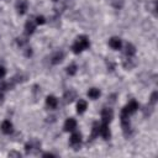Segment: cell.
<instances>
[{"instance_id": "obj_1", "label": "cell", "mask_w": 158, "mask_h": 158, "mask_svg": "<svg viewBox=\"0 0 158 158\" xmlns=\"http://www.w3.org/2000/svg\"><path fill=\"white\" fill-rule=\"evenodd\" d=\"M89 47H90V41H89L88 36L80 35V36H78V37L75 38L74 43L72 44V51H73L75 54H78V53H81L83 51L88 49Z\"/></svg>"}, {"instance_id": "obj_2", "label": "cell", "mask_w": 158, "mask_h": 158, "mask_svg": "<svg viewBox=\"0 0 158 158\" xmlns=\"http://www.w3.org/2000/svg\"><path fill=\"white\" fill-rule=\"evenodd\" d=\"M81 133L80 132H77V131H73V133L70 135V138H69V146L73 148V149H79L80 146H81Z\"/></svg>"}, {"instance_id": "obj_3", "label": "cell", "mask_w": 158, "mask_h": 158, "mask_svg": "<svg viewBox=\"0 0 158 158\" xmlns=\"http://www.w3.org/2000/svg\"><path fill=\"white\" fill-rule=\"evenodd\" d=\"M40 149H41V142L37 141V139H31L30 142H27V143L25 144V151H26V153H28V154L37 153Z\"/></svg>"}, {"instance_id": "obj_4", "label": "cell", "mask_w": 158, "mask_h": 158, "mask_svg": "<svg viewBox=\"0 0 158 158\" xmlns=\"http://www.w3.org/2000/svg\"><path fill=\"white\" fill-rule=\"evenodd\" d=\"M137 110H138V102H137L136 100H131V101H130V102L121 110V114L131 116V115L135 114Z\"/></svg>"}, {"instance_id": "obj_5", "label": "cell", "mask_w": 158, "mask_h": 158, "mask_svg": "<svg viewBox=\"0 0 158 158\" xmlns=\"http://www.w3.org/2000/svg\"><path fill=\"white\" fill-rule=\"evenodd\" d=\"M100 115H101V122L102 123H107V125L111 122V120L114 117V112H112V110L110 107H104L101 110Z\"/></svg>"}, {"instance_id": "obj_6", "label": "cell", "mask_w": 158, "mask_h": 158, "mask_svg": "<svg viewBox=\"0 0 158 158\" xmlns=\"http://www.w3.org/2000/svg\"><path fill=\"white\" fill-rule=\"evenodd\" d=\"M63 128H64L65 132H73V131H75V128H77V121H75V118L68 117L65 120V122H64Z\"/></svg>"}, {"instance_id": "obj_7", "label": "cell", "mask_w": 158, "mask_h": 158, "mask_svg": "<svg viewBox=\"0 0 158 158\" xmlns=\"http://www.w3.org/2000/svg\"><path fill=\"white\" fill-rule=\"evenodd\" d=\"M36 26H37V23H36L35 19H28L26 21V23H25V32H26V35H28V36L32 35L35 32V30H36Z\"/></svg>"}, {"instance_id": "obj_8", "label": "cell", "mask_w": 158, "mask_h": 158, "mask_svg": "<svg viewBox=\"0 0 158 158\" xmlns=\"http://www.w3.org/2000/svg\"><path fill=\"white\" fill-rule=\"evenodd\" d=\"M0 128H1V132H2V133H5V135H10V133H12V131H14V125H12L11 121H9V120H4V121L1 122Z\"/></svg>"}, {"instance_id": "obj_9", "label": "cell", "mask_w": 158, "mask_h": 158, "mask_svg": "<svg viewBox=\"0 0 158 158\" xmlns=\"http://www.w3.org/2000/svg\"><path fill=\"white\" fill-rule=\"evenodd\" d=\"M99 136H101L104 139H109L111 137V132H110V128H109L107 123H102L101 122L100 130H99Z\"/></svg>"}, {"instance_id": "obj_10", "label": "cell", "mask_w": 158, "mask_h": 158, "mask_svg": "<svg viewBox=\"0 0 158 158\" xmlns=\"http://www.w3.org/2000/svg\"><path fill=\"white\" fill-rule=\"evenodd\" d=\"M28 9V2L26 0H17L16 2V10L20 15H25Z\"/></svg>"}, {"instance_id": "obj_11", "label": "cell", "mask_w": 158, "mask_h": 158, "mask_svg": "<svg viewBox=\"0 0 158 158\" xmlns=\"http://www.w3.org/2000/svg\"><path fill=\"white\" fill-rule=\"evenodd\" d=\"M46 105H47L51 110H54V109H57V106H58V99H57L54 95H48V96L46 98Z\"/></svg>"}, {"instance_id": "obj_12", "label": "cell", "mask_w": 158, "mask_h": 158, "mask_svg": "<svg viewBox=\"0 0 158 158\" xmlns=\"http://www.w3.org/2000/svg\"><path fill=\"white\" fill-rule=\"evenodd\" d=\"M63 59H64V53H63L62 51H57V52L51 57V63H52L53 65H57V64H59Z\"/></svg>"}, {"instance_id": "obj_13", "label": "cell", "mask_w": 158, "mask_h": 158, "mask_svg": "<svg viewBox=\"0 0 158 158\" xmlns=\"http://www.w3.org/2000/svg\"><path fill=\"white\" fill-rule=\"evenodd\" d=\"M109 46H110L112 49L118 51V49H121V47H122V42H121V40H120L118 37H111L110 41H109Z\"/></svg>"}, {"instance_id": "obj_14", "label": "cell", "mask_w": 158, "mask_h": 158, "mask_svg": "<svg viewBox=\"0 0 158 158\" xmlns=\"http://www.w3.org/2000/svg\"><path fill=\"white\" fill-rule=\"evenodd\" d=\"M63 99H64V101H65L67 104H68V102H72L74 99H77V93H75L74 90L69 89V90H67V91L64 93Z\"/></svg>"}, {"instance_id": "obj_15", "label": "cell", "mask_w": 158, "mask_h": 158, "mask_svg": "<svg viewBox=\"0 0 158 158\" xmlns=\"http://www.w3.org/2000/svg\"><path fill=\"white\" fill-rule=\"evenodd\" d=\"M86 109H88L86 101L83 100V99H79L78 102H77V112H78V114H84V112L86 111Z\"/></svg>"}, {"instance_id": "obj_16", "label": "cell", "mask_w": 158, "mask_h": 158, "mask_svg": "<svg viewBox=\"0 0 158 158\" xmlns=\"http://www.w3.org/2000/svg\"><path fill=\"white\" fill-rule=\"evenodd\" d=\"M125 54L126 57H133L136 54V47L132 43H127L125 47Z\"/></svg>"}, {"instance_id": "obj_17", "label": "cell", "mask_w": 158, "mask_h": 158, "mask_svg": "<svg viewBox=\"0 0 158 158\" xmlns=\"http://www.w3.org/2000/svg\"><path fill=\"white\" fill-rule=\"evenodd\" d=\"M15 83L14 80L12 81H4V80H0V91H5V90H11L14 88Z\"/></svg>"}, {"instance_id": "obj_18", "label": "cell", "mask_w": 158, "mask_h": 158, "mask_svg": "<svg viewBox=\"0 0 158 158\" xmlns=\"http://www.w3.org/2000/svg\"><path fill=\"white\" fill-rule=\"evenodd\" d=\"M100 90L98 89V88H90L89 90H88V96L91 99V100H96L99 96H100Z\"/></svg>"}, {"instance_id": "obj_19", "label": "cell", "mask_w": 158, "mask_h": 158, "mask_svg": "<svg viewBox=\"0 0 158 158\" xmlns=\"http://www.w3.org/2000/svg\"><path fill=\"white\" fill-rule=\"evenodd\" d=\"M99 130H100L99 122H94L93 128H91V135H90V138H91V139H94V138H96V137L99 136Z\"/></svg>"}, {"instance_id": "obj_20", "label": "cell", "mask_w": 158, "mask_h": 158, "mask_svg": "<svg viewBox=\"0 0 158 158\" xmlns=\"http://www.w3.org/2000/svg\"><path fill=\"white\" fill-rule=\"evenodd\" d=\"M136 65V62L133 60V57H127L126 59H125V62H123V67L126 68V69H131V68H133Z\"/></svg>"}, {"instance_id": "obj_21", "label": "cell", "mask_w": 158, "mask_h": 158, "mask_svg": "<svg viewBox=\"0 0 158 158\" xmlns=\"http://www.w3.org/2000/svg\"><path fill=\"white\" fill-rule=\"evenodd\" d=\"M110 2H111V6L116 10H121L125 5V0H110Z\"/></svg>"}, {"instance_id": "obj_22", "label": "cell", "mask_w": 158, "mask_h": 158, "mask_svg": "<svg viewBox=\"0 0 158 158\" xmlns=\"http://www.w3.org/2000/svg\"><path fill=\"white\" fill-rule=\"evenodd\" d=\"M77 72H78V65H77L75 63H72V64H69V65L67 67V73H68L69 75H75Z\"/></svg>"}, {"instance_id": "obj_23", "label": "cell", "mask_w": 158, "mask_h": 158, "mask_svg": "<svg viewBox=\"0 0 158 158\" xmlns=\"http://www.w3.org/2000/svg\"><path fill=\"white\" fill-rule=\"evenodd\" d=\"M157 99H158V93H157V91H153V93L151 94V98H149V104L153 105V106H156Z\"/></svg>"}, {"instance_id": "obj_24", "label": "cell", "mask_w": 158, "mask_h": 158, "mask_svg": "<svg viewBox=\"0 0 158 158\" xmlns=\"http://www.w3.org/2000/svg\"><path fill=\"white\" fill-rule=\"evenodd\" d=\"M35 21H36L37 25H43V23H46V19H44V16H42V15L36 16V17H35Z\"/></svg>"}, {"instance_id": "obj_25", "label": "cell", "mask_w": 158, "mask_h": 158, "mask_svg": "<svg viewBox=\"0 0 158 158\" xmlns=\"http://www.w3.org/2000/svg\"><path fill=\"white\" fill-rule=\"evenodd\" d=\"M6 75V69L4 65H0V79H2Z\"/></svg>"}, {"instance_id": "obj_26", "label": "cell", "mask_w": 158, "mask_h": 158, "mask_svg": "<svg viewBox=\"0 0 158 158\" xmlns=\"http://www.w3.org/2000/svg\"><path fill=\"white\" fill-rule=\"evenodd\" d=\"M9 157H21V153L12 151V152H10V153H9Z\"/></svg>"}, {"instance_id": "obj_27", "label": "cell", "mask_w": 158, "mask_h": 158, "mask_svg": "<svg viewBox=\"0 0 158 158\" xmlns=\"http://www.w3.org/2000/svg\"><path fill=\"white\" fill-rule=\"evenodd\" d=\"M4 102V94H2V91H0V105Z\"/></svg>"}, {"instance_id": "obj_28", "label": "cell", "mask_w": 158, "mask_h": 158, "mask_svg": "<svg viewBox=\"0 0 158 158\" xmlns=\"http://www.w3.org/2000/svg\"><path fill=\"white\" fill-rule=\"evenodd\" d=\"M48 156H49V157H54V154H52V153H44V154H43V157H48Z\"/></svg>"}, {"instance_id": "obj_29", "label": "cell", "mask_w": 158, "mask_h": 158, "mask_svg": "<svg viewBox=\"0 0 158 158\" xmlns=\"http://www.w3.org/2000/svg\"><path fill=\"white\" fill-rule=\"evenodd\" d=\"M53 1H58V0H53Z\"/></svg>"}]
</instances>
